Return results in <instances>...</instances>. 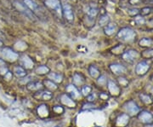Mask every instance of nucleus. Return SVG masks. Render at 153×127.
Returning a JSON list of instances; mask_svg holds the SVG:
<instances>
[{"label": "nucleus", "instance_id": "nucleus-29", "mask_svg": "<svg viewBox=\"0 0 153 127\" xmlns=\"http://www.w3.org/2000/svg\"><path fill=\"white\" fill-rule=\"evenodd\" d=\"M15 48L18 51H23L27 48V44L25 42L19 41L15 44Z\"/></svg>", "mask_w": 153, "mask_h": 127}, {"label": "nucleus", "instance_id": "nucleus-11", "mask_svg": "<svg viewBox=\"0 0 153 127\" xmlns=\"http://www.w3.org/2000/svg\"><path fill=\"white\" fill-rule=\"evenodd\" d=\"M122 57L125 61L129 62H133L139 57V53L135 50H129L122 55Z\"/></svg>", "mask_w": 153, "mask_h": 127}, {"label": "nucleus", "instance_id": "nucleus-46", "mask_svg": "<svg viewBox=\"0 0 153 127\" xmlns=\"http://www.w3.org/2000/svg\"><path fill=\"white\" fill-rule=\"evenodd\" d=\"M3 65H4V61H3L2 59H0V67H2Z\"/></svg>", "mask_w": 153, "mask_h": 127}, {"label": "nucleus", "instance_id": "nucleus-26", "mask_svg": "<svg viewBox=\"0 0 153 127\" xmlns=\"http://www.w3.org/2000/svg\"><path fill=\"white\" fill-rule=\"evenodd\" d=\"M24 4L30 11H36L38 9V4L32 0H24Z\"/></svg>", "mask_w": 153, "mask_h": 127}, {"label": "nucleus", "instance_id": "nucleus-13", "mask_svg": "<svg viewBox=\"0 0 153 127\" xmlns=\"http://www.w3.org/2000/svg\"><path fill=\"white\" fill-rule=\"evenodd\" d=\"M139 119L142 122V123H145V124H152L153 122V116L152 114L147 111H143L139 115Z\"/></svg>", "mask_w": 153, "mask_h": 127}, {"label": "nucleus", "instance_id": "nucleus-45", "mask_svg": "<svg viewBox=\"0 0 153 127\" xmlns=\"http://www.w3.org/2000/svg\"><path fill=\"white\" fill-rule=\"evenodd\" d=\"M140 0H129V3L132 4H136L140 2Z\"/></svg>", "mask_w": 153, "mask_h": 127}, {"label": "nucleus", "instance_id": "nucleus-20", "mask_svg": "<svg viewBox=\"0 0 153 127\" xmlns=\"http://www.w3.org/2000/svg\"><path fill=\"white\" fill-rule=\"evenodd\" d=\"M15 6L16 7V9L18 10L20 12H22L23 14H25L26 15L29 16V17H31V13L30 10L23 4L21 3H19V2H15Z\"/></svg>", "mask_w": 153, "mask_h": 127}, {"label": "nucleus", "instance_id": "nucleus-39", "mask_svg": "<svg viewBox=\"0 0 153 127\" xmlns=\"http://www.w3.org/2000/svg\"><path fill=\"white\" fill-rule=\"evenodd\" d=\"M134 21L135 22L137 23V24H143V23H145V19L143 18L142 16H140V15H139V16H136L135 18H134Z\"/></svg>", "mask_w": 153, "mask_h": 127}, {"label": "nucleus", "instance_id": "nucleus-41", "mask_svg": "<svg viewBox=\"0 0 153 127\" xmlns=\"http://www.w3.org/2000/svg\"><path fill=\"white\" fill-rule=\"evenodd\" d=\"M150 11H151V8H144L141 10V13L143 15H147L150 13Z\"/></svg>", "mask_w": 153, "mask_h": 127}, {"label": "nucleus", "instance_id": "nucleus-15", "mask_svg": "<svg viewBox=\"0 0 153 127\" xmlns=\"http://www.w3.org/2000/svg\"><path fill=\"white\" fill-rule=\"evenodd\" d=\"M109 67H110V70L116 75H121V74H124L126 72V67L124 66L121 65V64H111Z\"/></svg>", "mask_w": 153, "mask_h": 127}, {"label": "nucleus", "instance_id": "nucleus-31", "mask_svg": "<svg viewBox=\"0 0 153 127\" xmlns=\"http://www.w3.org/2000/svg\"><path fill=\"white\" fill-rule=\"evenodd\" d=\"M53 112L56 114H62L65 112V108L62 105H55L53 107Z\"/></svg>", "mask_w": 153, "mask_h": 127}, {"label": "nucleus", "instance_id": "nucleus-22", "mask_svg": "<svg viewBox=\"0 0 153 127\" xmlns=\"http://www.w3.org/2000/svg\"><path fill=\"white\" fill-rule=\"evenodd\" d=\"M88 71H89V74L91 76L93 79H97L100 76H101V71L99 70V68L94 66V65H91L88 68Z\"/></svg>", "mask_w": 153, "mask_h": 127}, {"label": "nucleus", "instance_id": "nucleus-32", "mask_svg": "<svg viewBox=\"0 0 153 127\" xmlns=\"http://www.w3.org/2000/svg\"><path fill=\"white\" fill-rule=\"evenodd\" d=\"M97 83L99 85H101V86H105V85H107V82H108V79H106V77L105 75H101L97 79Z\"/></svg>", "mask_w": 153, "mask_h": 127}, {"label": "nucleus", "instance_id": "nucleus-23", "mask_svg": "<svg viewBox=\"0 0 153 127\" xmlns=\"http://www.w3.org/2000/svg\"><path fill=\"white\" fill-rule=\"evenodd\" d=\"M116 29H117V26L114 23H109L108 25L104 27V32L107 36L112 35L114 32H116Z\"/></svg>", "mask_w": 153, "mask_h": 127}, {"label": "nucleus", "instance_id": "nucleus-7", "mask_svg": "<svg viewBox=\"0 0 153 127\" xmlns=\"http://www.w3.org/2000/svg\"><path fill=\"white\" fill-rule=\"evenodd\" d=\"M37 114L40 119H46L50 116V108L49 106L46 105L45 103H42L40 105H38L37 107Z\"/></svg>", "mask_w": 153, "mask_h": 127}, {"label": "nucleus", "instance_id": "nucleus-25", "mask_svg": "<svg viewBox=\"0 0 153 127\" xmlns=\"http://www.w3.org/2000/svg\"><path fill=\"white\" fill-rule=\"evenodd\" d=\"M14 74L15 76H17L19 78H23V77L27 76V72L22 67H15L14 68Z\"/></svg>", "mask_w": 153, "mask_h": 127}, {"label": "nucleus", "instance_id": "nucleus-1", "mask_svg": "<svg viewBox=\"0 0 153 127\" xmlns=\"http://www.w3.org/2000/svg\"><path fill=\"white\" fill-rule=\"evenodd\" d=\"M19 57V54L14 51L10 48H1L0 49V59L10 62H15Z\"/></svg>", "mask_w": 153, "mask_h": 127}, {"label": "nucleus", "instance_id": "nucleus-27", "mask_svg": "<svg viewBox=\"0 0 153 127\" xmlns=\"http://www.w3.org/2000/svg\"><path fill=\"white\" fill-rule=\"evenodd\" d=\"M109 22H110V17L107 15H103L100 18L99 24L101 27H105L106 25L109 24Z\"/></svg>", "mask_w": 153, "mask_h": 127}, {"label": "nucleus", "instance_id": "nucleus-47", "mask_svg": "<svg viewBox=\"0 0 153 127\" xmlns=\"http://www.w3.org/2000/svg\"><path fill=\"white\" fill-rule=\"evenodd\" d=\"M149 25H150L151 27H153V19H152L151 21H149Z\"/></svg>", "mask_w": 153, "mask_h": 127}, {"label": "nucleus", "instance_id": "nucleus-49", "mask_svg": "<svg viewBox=\"0 0 153 127\" xmlns=\"http://www.w3.org/2000/svg\"><path fill=\"white\" fill-rule=\"evenodd\" d=\"M152 93H153V89H152Z\"/></svg>", "mask_w": 153, "mask_h": 127}, {"label": "nucleus", "instance_id": "nucleus-3", "mask_svg": "<svg viewBox=\"0 0 153 127\" xmlns=\"http://www.w3.org/2000/svg\"><path fill=\"white\" fill-rule=\"evenodd\" d=\"M66 94L74 101L79 100L82 97V93L80 92V91L78 89V87H76L72 84H69L66 86Z\"/></svg>", "mask_w": 153, "mask_h": 127}, {"label": "nucleus", "instance_id": "nucleus-5", "mask_svg": "<svg viewBox=\"0 0 153 127\" xmlns=\"http://www.w3.org/2000/svg\"><path fill=\"white\" fill-rule=\"evenodd\" d=\"M44 4L47 7H49L51 10H54L58 15H61L62 8H61V2L59 0H44Z\"/></svg>", "mask_w": 153, "mask_h": 127}, {"label": "nucleus", "instance_id": "nucleus-2", "mask_svg": "<svg viewBox=\"0 0 153 127\" xmlns=\"http://www.w3.org/2000/svg\"><path fill=\"white\" fill-rule=\"evenodd\" d=\"M135 36H136L135 32L129 27H123L117 33V37L124 42L132 41L135 38Z\"/></svg>", "mask_w": 153, "mask_h": 127}, {"label": "nucleus", "instance_id": "nucleus-36", "mask_svg": "<svg viewBox=\"0 0 153 127\" xmlns=\"http://www.w3.org/2000/svg\"><path fill=\"white\" fill-rule=\"evenodd\" d=\"M97 99V95L95 93H90L89 95H87V101L88 102H94Z\"/></svg>", "mask_w": 153, "mask_h": 127}, {"label": "nucleus", "instance_id": "nucleus-18", "mask_svg": "<svg viewBox=\"0 0 153 127\" xmlns=\"http://www.w3.org/2000/svg\"><path fill=\"white\" fill-rule=\"evenodd\" d=\"M43 84L38 81H31L30 83L27 85V90H29L31 91H38L43 89Z\"/></svg>", "mask_w": 153, "mask_h": 127}, {"label": "nucleus", "instance_id": "nucleus-35", "mask_svg": "<svg viewBox=\"0 0 153 127\" xmlns=\"http://www.w3.org/2000/svg\"><path fill=\"white\" fill-rule=\"evenodd\" d=\"M140 99L143 102H145V104H150L152 102V99L151 97L148 95H145V94H142L140 95Z\"/></svg>", "mask_w": 153, "mask_h": 127}, {"label": "nucleus", "instance_id": "nucleus-14", "mask_svg": "<svg viewBox=\"0 0 153 127\" xmlns=\"http://www.w3.org/2000/svg\"><path fill=\"white\" fill-rule=\"evenodd\" d=\"M62 12L66 17V20L68 21H72L74 19V14L71 7L68 4H65L62 7Z\"/></svg>", "mask_w": 153, "mask_h": 127}, {"label": "nucleus", "instance_id": "nucleus-34", "mask_svg": "<svg viewBox=\"0 0 153 127\" xmlns=\"http://www.w3.org/2000/svg\"><path fill=\"white\" fill-rule=\"evenodd\" d=\"M123 50H124V46L122 44H119V45L116 46L114 49H112V53L118 55V54L122 53Z\"/></svg>", "mask_w": 153, "mask_h": 127}, {"label": "nucleus", "instance_id": "nucleus-16", "mask_svg": "<svg viewBox=\"0 0 153 127\" xmlns=\"http://www.w3.org/2000/svg\"><path fill=\"white\" fill-rule=\"evenodd\" d=\"M85 82L84 77L79 73H75L72 76V85L76 87H82Z\"/></svg>", "mask_w": 153, "mask_h": 127}, {"label": "nucleus", "instance_id": "nucleus-28", "mask_svg": "<svg viewBox=\"0 0 153 127\" xmlns=\"http://www.w3.org/2000/svg\"><path fill=\"white\" fill-rule=\"evenodd\" d=\"M92 90H93V88H92L90 85H82L81 87L82 95H85V96L89 95L90 93H92Z\"/></svg>", "mask_w": 153, "mask_h": 127}, {"label": "nucleus", "instance_id": "nucleus-6", "mask_svg": "<svg viewBox=\"0 0 153 127\" xmlns=\"http://www.w3.org/2000/svg\"><path fill=\"white\" fill-rule=\"evenodd\" d=\"M20 65L22 66V67L25 70L26 69L31 70L34 67V62H33L32 59L27 55H22L20 57Z\"/></svg>", "mask_w": 153, "mask_h": 127}, {"label": "nucleus", "instance_id": "nucleus-42", "mask_svg": "<svg viewBox=\"0 0 153 127\" xmlns=\"http://www.w3.org/2000/svg\"><path fill=\"white\" fill-rule=\"evenodd\" d=\"M9 71L7 70V68H5L4 67H0V74H3V75H5V74H7Z\"/></svg>", "mask_w": 153, "mask_h": 127}, {"label": "nucleus", "instance_id": "nucleus-24", "mask_svg": "<svg viewBox=\"0 0 153 127\" xmlns=\"http://www.w3.org/2000/svg\"><path fill=\"white\" fill-rule=\"evenodd\" d=\"M35 73L38 75H45V74H49L50 73V69L49 67L45 65H42L35 69Z\"/></svg>", "mask_w": 153, "mask_h": 127}, {"label": "nucleus", "instance_id": "nucleus-30", "mask_svg": "<svg viewBox=\"0 0 153 127\" xmlns=\"http://www.w3.org/2000/svg\"><path fill=\"white\" fill-rule=\"evenodd\" d=\"M153 40L151 39H147V38H145L142 39L140 41V45L142 46V47H148V46H151L152 45Z\"/></svg>", "mask_w": 153, "mask_h": 127}, {"label": "nucleus", "instance_id": "nucleus-9", "mask_svg": "<svg viewBox=\"0 0 153 127\" xmlns=\"http://www.w3.org/2000/svg\"><path fill=\"white\" fill-rule=\"evenodd\" d=\"M34 95H38L36 96L35 98L38 100H42V101H50L53 98V92L49 91H37Z\"/></svg>", "mask_w": 153, "mask_h": 127}, {"label": "nucleus", "instance_id": "nucleus-44", "mask_svg": "<svg viewBox=\"0 0 153 127\" xmlns=\"http://www.w3.org/2000/svg\"><path fill=\"white\" fill-rule=\"evenodd\" d=\"M4 78H5V79H7V80H10V79H12V74H11L10 72H8L7 74L4 75Z\"/></svg>", "mask_w": 153, "mask_h": 127}, {"label": "nucleus", "instance_id": "nucleus-17", "mask_svg": "<svg viewBox=\"0 0 153 127\" xmlns=\"http://www.w3.org/2000/svg\"><path fill=\"white\" fill-rule=\"evenodd\" d=\"M129 121V117L126 114H122L117 118L116 119V125L119 127H124L128 125Z\"/></svg>", "mask_w": 153, "mask_h": 127}, {"label": "nucleus", "instance_id": "nucleus-19", "mask_svg": "<svg viewBox=\"0 0 153 127\" xmlns=\"http://www.w3.org/2000/svg\"><path fill=\"white\" fill-rule=\"evenodd\" d=\"M48 75L49 79H50L55 84H61L63 81V75L61 73H50Z\"/></svg>", "mask_w": 153, "mask_h": 127}, {"label": "nucleus", "instance_id": "nucleus-51", "mask_svg": "<svg viewBox=\"0 0 153 127\" xmlns=\"http://www.w3.org/2000/svg\"><path fill=\"white\" fill-rule=\"evenodd\" d=\"M55 127H59V126H55Z\"/></svg>", "mask_w": 153, "mask_h": 127}, {"label": "nucleus", "instance_id": "nucleus-4", "mask_svg": "<svg viewBox=\"0 0 153 127\" xmlns=\"http://www.w3.org/2000/svg\"><path fill=\"white\" fill-rule=\"evenodd\" d=\"M59 102H61L62 106H66L67 107H70V108H74V107H77L76 102L72 98H71L66 93H62L61 95H60Z\"/></svg>", "mask_w": 153, "mask_h": 127}, {"label": "nucleus", "instance_id": "nucleus-40", "mask_svg": "<svg viewBox=\"0 0 153 127\" xmlns=\"http://www.w3.org/2000/svg\"><path fill=\"white\" fill-rule=\"evenodd\" d=\"M100 98H101V100H107L108 98H109V95H107V93H105V92H101V93H100Z\"/></svg>", "mask_w": 153, "mask_h": 127}, {"label": "nucleus", "instance_id": "nucleus-50", "mask_svg": "<svg viewBox=\"0 0 153 127\" xmlns=\"http://www.w3.org/2000/svg\"><path fill=\"white\" fill-rule=\"evenodd\" d=\"M94 127H101V126H94Z\"/></svg>", "mask_w": 153, "mask_h": 127}, {"label": "nucleus", "instance_id": "nucleus-8", "mask_svg": "<svg viewBox=\"0 0 153 127\" xmlns=\"http://www.w3.org/2000/svg\"><path fill=\"white\" fill-rule=\"evenodd\" d=\"M125 109L127 113L130 115H136L140 112L139 107L136 105V103L133 101H129L125 104Z\"/></svg>", "mask_w": 153, "mask_h": 127}, {"label": "nucleus", "instance_id": "nucleus-33", "mask_svg": "<svg viewBox=\"0 0 153 127\" xmlns=\"http://www.w3.org/2000/svg\"><path fill=\"white\" fill-rule=\"evenodd\" d=\"M87 13H88V15L89 17H92V18L93 17H95L97 15V14H98V9L96 7H90L88 10Z\"/></svg>", "mask_w": 153, "mask_h": 127}, {"label": "nucleus", "instance_id": "nucleus-43", "mask_svg": "<svg viewBox=\"0 0 153 127\" xmlns=\"http://www.w3.org/2000/svg\"><path fill=\"white\" fill-rule=\"evenodd\" d=\"M129 15H137L138 14V10H136V9H131V10H129Z\"/></svg>", "mask_w": 153, "mask_h": 127}, {"label": "nucleus", "instance_id": "nucleus-21", "mask_svg": "<svg viewBox=\"0 0 153 127\" xmlns=\"http://www.w3.org/2000/svg\"><path fill=\"white\" fill-rule=\"evenodd\" d=\"M43 85L46 88V90L47 91H51V92H53V91H57V89H58V86L57 85L55 84V83H54L53 81H51L50 79H44L43 80Z\"/></svg>", "mask_w": 153, "mask_h": 127}, {"label": "nucleus", "instance_id": "nucleus-10", "mask_svg": "<svg viewBox=\"0 0 153 127\" xmlns=\"http://www.w3.org/2000/svg\"><path fill=\"white\" fill-rule=\"evenodd\" d=\"M150 69V64L147 62H140L135 67V73L138 75H144Z\"/></svg>", "mask_w": 153, "mask_h": 127}, {"label": "nucleus", "instance_id": "nucleus-12", "mask_svg": "<svg viewBox=\"0 0 153 127\" xmlns=\"http://www.w3.org/2000/svg\"><path fill=\"white\" fill-rule=\"evenodd\" d=\"M107 88L109 92L111 93V95H114V96H117L120 94V88L119 86L117 85L114 81L112 80H108L107 82Z\"/></svg>", "mask_w": 153, "mask_h": 127}, {"label": "nucleus", "instance_id": "nucleus-37", "mask_svg": "<svg viewBox=\"0 0 153 127\" xmlns=\"http://www.w3.org/2000/svg\"><path fill=\"white\" fill-rule=\"evenodd\" d=\"M142 55L144 57H146V58L153 57V49H150V50H148V51H144Z\"/></svg>", "mask_w": 153, "mask_h": 127}, {"label": "nucleus", "instance_id": "nucleus-48", "mask_svg": "<svg viewBox=\"0 0 153 127\" xmlns=\"http://www.w3.org/2000/svg\"><path fill=\"white\" fill-rule=\"evenodd\" d=\"M2 45H3V42H2V41H1V40H0V47H1V46H2Z\"/></svg>", "mask_w": 153, "mask_h": 127}, {"label": "nucleus", "instance_id": "nucleus-38", "mask_svg": "<svg viewBox=\"0 0 153 127\" xmlns=\"http://www.w3.org/2000/svg\"><path fill=\"white\" fill-rule=\"evenodd\" d=\"M118 82L122 86H127L128 84H129L128 79L126 78H124V77H119L118 78Z\"/></svg>", "mask_w": 153, "mask_h": 127}]
</instances>
